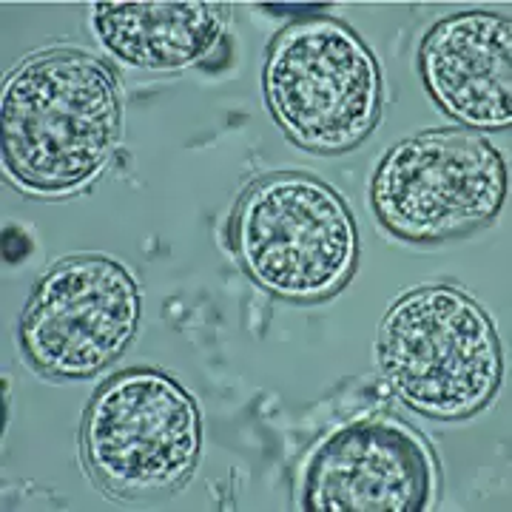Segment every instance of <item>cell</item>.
<instances>
[{"instance_id":"10","label":"cell","mask_w":512,"mask_h":512,"mask_svg":"<svg viewBox=\"0 0 512 512\" xmlns=\"http://www.w3.org/2000/svg\"><path fill=\"white\" fill-rule=\"evenodd\" d=\"M94 32L111 55L148 72L197 66L220 46L225 12L208 0L97 3Z\"/></svg>"},{"instance_id":"2","label":"cell","mask_w":512,"mask_h":512,"mask_svg":"<svg viewBox=\"0 0 512 512\" xmlns=\"http://www.w3.org/2000/svg\"><path fill=\"white\" fill-rule=\"evenodd\" d=\"M379 370L419 416L470 419L493 402L504 353L490 313L453 285L402 293L379 325Z\"/></svg>"},{"instance_id":"6","label":"cell","mask_w":512,"mask_h":512,"mask_svg":"<svg viewBox=\"0 0 512 512\" xmlns=\"http://www.w3.org/2000/svg\"><path fill=\"white\" fill-rule=\"evenodd\" d=\"M80 439L100 490L114 498L171 493L200 461V407L163 370L131 367L94 393Z\"/></svg>"},{"instance_id":"4","label":"cell","mask_w":512,"mask_h":512,"mask_svg":"<svg viewBox=\"0 0 512 512\" xmlns=\"http://www.w3.org/2000/svg\"><path fill=\"white\" fill-rule=\"evenodd\" d=\"M262 92L291 143L313 154H342L373 134L384 80L376 55L348 23L316 15L276 32Z\"/></svg>"},{"instance_id":"7","label":"cell","mask_w":512,"mask_h":512,"mask_svg":"<svg viewBox=\"0 0 512 512\" xmlns=\"http://www.w3.org/2000/svg\"><path fill=\"white\" fill-rule=\"evenodd\" d=\"M140 322L143 296L126 265L74 254L40 276L20 313V348L49 379H89L126 353Z\"/></svg>"},{"instance_id":"8","label":"cell","mask_w":512,"mask_h":512,"mask_svg":"<svg viewBox=\"0 0 512 512\" xmlns=\"http://www.w3.org/2000/svg\"><path fill=\"white\" fill-rule=\"evenodd\" d=\"M436 458L413 427L367 416L330 433L302 476V510L421 512L436 501Z\"/></svg>"},{"instance_id":"3","label":"cell","mask_w":512,"mask_h":512,"mask_svg":"<svg viewBox=\"0 0 512 512\" xmlns=\"http://www.w3.org/2000/svg\"><path fill=\"white\" fill-rule=\"evenodd\" d=\"M242 271L262 291L316 305L342 291L359 262V225L328 183L276 171L245 188L228 222Z\"/></svg>"},{"instance_id":"1","label":"cell","mask_w":512,"mask_h":512,"mask_svg":"<svg viewBox=\"0 0 512 512\" xmlns=\"http://www.w3.org/2000/svg\"><path fill=\"white\" fill-rule=\"evenodd\" d=\"M120 134L117 74L83 49L40 52L3 83V168L35 197H69L89 188L106 171Z\"/></svg>"},{"instance_id":"9","label":"cell","mask_w":512,"mask_h":512,"mask_svg":"<svg viewBox=\"0 0 512 512\" xmlns=\"http://www.w3.org/2000/svg\"><path fill=\"white\" fill-rule=\"evenodd\" d=\"M427 94L447 117L473 131L512 123V23L495 12L439 20L419 46Z\"/></svg>"},{"instance_id":"5","label":"cell","mask_w":512,"mask_h":512,"mask_svg":"<svg viewBox=\"0 0 512 512\" xmlns=\"http://www.w3.org/2000/svg\"><path fill=\"white\" fill-rule=\"evenodd\" d=\"M510 174L501 151L473 128H433L384 151L370 177V205L393 237L444 242L501 214Z\"/></svg>"}]
</instances>
